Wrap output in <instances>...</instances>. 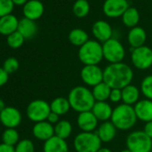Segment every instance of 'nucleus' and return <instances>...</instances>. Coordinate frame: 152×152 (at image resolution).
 <instances>
[{"label":"nucleus","instance_id":"29","mask_svg":"<svg viewBox=\"0 0 152 152\" xmlns=\"http://www.w3.org/2000/svg\"><path fill=\"white\" fill-rule=\"evenodd\" d=\"M55 135L66 140L70 137L73 132V126L68 120H60L57 124L55 125Z\"/></svg>","mask_w":152,"mask_h":152},{"label":"nucleus","instance_id":"42","mask_svg":"<svg viewBox=\"0 0 152 152\" xmlns=\"http://www.w3.org/2000/svg\"><path fill=\"white\" fill-rule=\"evenodd\" d=\"M13 3L14 4V5H24L29 0H12Z\"/></svg>","mask_w":152,"mask_h":152},{"label":"nucleus","instance_id":"20","mask_svg":"<svg viewBox=\"0 0 152 152\" xmlns=\"http://www.w3.org/2000/svg\"><path fill=\"white\" fill-rule=\"evenodd\" d=\"M17 31H19L25 39H30L37 34L38 25L35 20L23 17L19 20Z\"/></svg>","mask_w":152,"mask_h":152},{"label":"nucleus","instance_id":"26","mask_svg":"<svg viewBox=\"0 0 152 152\" xmlns=\"http://www.w3.org/2000/svg\"><path fill=\"white\" fill-rule=\"evenodd\" d=\"M122 20L127 28H134L140 21V12L135 7L129 6L122 16Z\"/></svg>","mask_w":152,"mask_h":152},{"label":"nucleus","instance_id":"24","mask_svg":"<svg viewBox=\"0 0 152 152\" xmlns=\"http://www.w3.org/2000/svg\"><path fill=\"white\" fill-rule=\"evenodd\" d=\"M141 91L133 85H128L122 89V102L128 105H135L140 101Z\"/></svg>","mask_w":152,"mask_h":152},{"label":"nucleus","instance_id":"27","mask_svg":"<svg viewBox=\"0 0 152 152\" xmlns=\"http://www.w3.org/2000/svg\"><path fill=\"white\" fill-rule=\"evenodd\" d=\"M68 39L72 45H73L75 46H79V47H81L87 41L90 40L88 33L85 30L79 28H73L70 31V33L68 35Z\"/></svg>","mask_w":152,"mask_h":152},{"label":"nucleus","instance_id":"22","mask_svg":"<svg viewBox=\"0 0 152 152\" xmlns=\"http://www.w3.org/2000/svg\"><path fill=\"white\" fill-rule=\"evenodd\" d=\"M91 111L99 121L105 122L110 120L113 113V109L107 102H96Z\"/></svg>","mask_w":152,"mask_h":152},{"label":"nucleus","instance_id":"39","mask_svg":"<svg viewBox=\"0 0 152 152\" xmlns=\"http://www.w3.org/2000/svg\"><path fill=\"white\" fill-rule=\"evenodd\" d=\"M59 115H57L56 113H54V112H50L49 113V115H48V117H47V122H49L50 124H52V125H56V124H57L60 120H59Z\"/></svg>","mask_w":152,"mask_h":152},{"label":"nucleus","instance_id":"38","mask_svg":"<svg viewBox=\"0 0 152 152\" xmlns=\"http://www.w3.org/2000/svg\"><path fill=\"white\" fill-rule=\"evenodd\" d=\"M8 78H9V74L3 68H0V86L5 85L6 82L8 81Z\"/></svg>","mask_w":152,"mask_h":152},{"label":"nucleus","instance_id":"4","mask_svg":"<svg viewBox=\"0 0 152 152\" xmlns=\"http://www.w3.org/2000/svg\"><path fill=\"white\" fill-rule=\"evenodd\" d=\"M78 57L84 65H99L104 59L101 43L97 40L87 41L80 47Z\"/></svg>","mask_w":152,"mask_h":152},{"label":"nucleus","instance_id":"14","mask_svg":"<svg viewBox=\"0 0 152 152\" xmlns=\"http://www.w3.org/2000/svg\"><path fill=\"white\" fill-rule=\"evenodd\" d=\"M76 122L82 132H94L99 124L98 118L91 110L79 113Z\"/></svg>","mask_w":152,"mask_h":152},{"label":"nucleus","instance_id":"17","mask_svg":"<svg viewBox=\"0 0 152 152\" xmlns=\"http://www.w3.org/2000/svg\"><path fill=\"white\" fill-rule=\"evenodd\" d=\"M137 118L145 123L152 121V101L149 99L141 100L134 105Z\"/></svg>","mask_w":152,"mask_h":152},{"label":"nucleus","instance_id":"15","mask_svg":"<svg viewBox=\"0 0 152 152\" xmlns=\"http://www.w3.org/2000/svg\"><path fill=\"white\" fill-rule=\"evenodd\" d=\"M44 4L39 0H29L22 6V13L25 18L32 20H39L44 13Z\"/></svg>","mask_w":152,"mask_h":152},{"label":"nucleus","instance_id":"2","mask_svg":"<svg viewBox=\"0 0 152 152\" xmlns=\"http://www.w3.org/2000/svg\"><path fill=\"white\" fill-rule=\"evenodd\" d=\"M67 99L70 102L71 109L78 113L91 110L96 102L91 90L82 86L72 88Z\"/></svg>","mask_w":152,"mask_h":152},{"label":"nucleus","instance_id":"19","mask_svg":"<svg viewBox=\"0 0 152 152\" xmlns=\"http://www.w3.org/2000/svg\"><path fill=\"white\" fill-rule=\"evenodd\" d=\"M117 129L114 126V124L111 121H105L102 122L101 125L98 127V130L96 134H98L99 138L102 142H112L116 135Z\"/></svg>","mask_w":152,"mask_h":152},{"label":"nucleus","instance_id":"33","mask_svg":"<svg viewBox=\"0 0 152 152\" xmlns=\"http://www.w3.org/2000/svg\"><path fill=\"white\" fill-rule=\"evenodd\" d=\"M141 92L146 99L152 101V75L145 77L141 83Z\"/></svg>","mask_w":152,"mask_h":152},{"label":"nucleus","instance_id":"34","mask_svg":"<svg viewBox=\"0 0 152 152\" xmlns=\"http://www.w3.org/2000/svg\"><path fill=\"white\" fill-rule=\"evenodd\" d=\"M3 69L8 73V74H12L13 72H15L18 69H19V61L16 58L14 57H9L7 58L4 64H3Z\"/></svg>","mask_w":152,"mask_h":152},{"label":"nucleus","instance_id":"30","mask_svg":"<svg viewBox=\"0 0 152 152\" xmlns=\"http://www.w3.org/2000/svg\"><path fill=\"white\" fill-rule=\"evenodd\" d=\"M90 11V5L88 0H76L73 5V12L78 18L86 17Z\"/></svg>","mask_w":152,"mask_h":152},{"label":"nucleus","instance_id":"28","mask_svg":"<svg viewBox=\"0 0 152 152\" xmlns=\"http://www.w3.org/2000/svg\"><path fill=\"white\" fill-rule=\"evenodd\" d=\"M50 109L52 112L56 113L59 116H62L66 114L70 110L71 105L67 98L57 97L54 99L50 103Z\"/></svg>","mask_w":152,"mask_h":152},{"label":"nucleus","instance_id":"8","mask_svg":"<svg viewBox=\"0 0 152 152\" xmlns=\"http://www.w3.org/2000/svg\"><path fill=\"white\" fill-rule=\"evenodd\" d=\"M50 112V104L44 100L32 101L27 107V116L35 123L47 120Z\"/></svg>","mask_w":152,"mask_h":152},{"label":"nucleus","instance_id":"3","mask_svg":"<svg viewBox=\"0 0 152 152\" xmlns=\"http://www.w3.org/2000/svg\"><path fill=\"white\" fill-rule=\"evenodd\" d=\"M137 119L134 108L132 105L122 103L113 109L110 121L117 130L127 131L135 126Z\"/></svg>","mask_w":152,"mask_h":152},{"label":"nucleus","instance_id":"7","mask_svg":"<svg viewBox=\"0 0 152 152\" xmlns=\"http://www.w3.org/2000/svg\"><path fill=\"white\" fill-rule=\"evenodd\" d=\"M103 57L110 63L122 62L125 57V49L116 38H110L102 44Z\"/></svg>","mask_w":152,"mask_h":152},{"label":"nucleus","instance_id":"9","mask_svg":"<svg viewBox=\"0 0 152 152\" xmlns=\"http://www.w3.org/2000/svg\"><path fill=\"white\" fill-rule=\"evenodd\" d=\"M131 60L133 65L141 70L148 69L152 66V50L147 45L134 48L132 51Z\"/></svg>","mask_w":152,"mask_h":152},{"label":"nucleus","instance_id":"44","mask_svg":"<svg viewBox=\"0 0 152 152\" xmlns=\"http://www.w3.org/2000/svg\"><path fill=\"white\" fill-rule=\"evenodd\" d=\"M5 108V105H4V102L2 99H0V112Z\"/></svg>","mask_w":152,"mask_h":152},{"label":"nucleus","instance_id":"10","mask_svg":"<svg viewBox=\"0 0 152 152\" xmlns=\"http://www.w3.org/2000/svg\"><path fill=\"white\" fill-rule=\"evenodd\" d=\"M82 82L89 86H95L103 82L104 72L99 65H84L81 70Z\"/></svg>","mask_w":152,"mask_h":152},{"label":"nucleus","instance_id":"25","mask_svg":"<svg viewBox=\"0 0 152 152\" xmlns=\"http://www.w3.org/2000/svg\"><path fill=\"white\" fill-rule=\"evenodd\" d=\"M112 88L104 81L92 87V94L96 102H107L109 100Z\"/></svg>","mask_w":152,"mask_h":152},{"label":"nucleus","instance_id":"13","mask_svg":"<svg viewBox=\"0 0 152 152\" xmlns=\"http://www.w3.org/2000/svg\"><path fill=\"white\" fill-rule=\"evenodd\" d=\"M91 32L97 41L100 43H104L108 39L112 38L113 36V29L111 25L106 21L99 20H97L91 28Z\"/></svg>","mask_w":152,"mask_h":152},{"label":"nucleus","instance_id":"21","mask_svg":"<svg viewBox=\"0 0 152 152\" xmlns=\"http://www.w3.org/2000/svg\"><path fill=\"white\" fill-rule=\"evenodd\" d=\"M19 20L13 14H7L0 18V34L9 36L18 28Z\"/></svg>","mask_w":152,"mask_h":152},{"label":"nucleus","instance_id":"31","mask_svg":"<svg viewBox=\"0 0 152 152\" xmlns=\"http://www.w3.org/2000/svg\"><path fill=\"white\" fill-rule=\"evenodd\" d=\"M3 143L13 146L18 143L19 141V134L14 128H7L2 135Z\"/></svg>","mask_w":152,"mask_h":152},{"label":"nucleus","instance_id":"6","mask_svg":"<svg viewBox=\"0 0 152 152\" xmlns=\"http://www.w3.org/2000/svg\"><path fill=\"white\" fill-rule=\"evenodd\" d=\"M125 143L126 148L132 152H152V139L141 130L132 132Z\"/></svg>","mask_w":152,"mask_h":152},{"label":"nucleus","instance_id":"36","mask_svg":"<svg viewBox=\"0 0 152 152\" xmlns=\"http://www.w3.org/2000/svg\"><path fill=\"white\" fill-rule=\"evenodd\" d=\"M14 7L12 0H0V18L11 14Z\"/></svg>","mask_w":152,"mask_h":152},{"label":"nucleus","instance_id":"45","mask_svg":"<svg viewBox=\"0 0 152 152\" xmlns=\"http://www.w3.org/2000/svg\"><path fill=\"white\" fill-rule=\"evenodd\" d=\"M120 152H132V151H129V150H128V149L126 148L125 150H123V151H121Z\"/></svg>","mask_w":152,"mask_h":152},{"label":"nucleus","instance_id":"18","mask_svg":"<svg viewBox=\"0 0 152 152\" xmlns=\"http://www.w3.org/2000/svg\"><path fill=\"white\" fill-rule=\"evenodd\" d=\"M147 39V33L142 27L136 26L132 28L127 36V41L133 49L141 47L145 45V42Z\"/></svg>","mask_w":152,"mask_h":152},{"label":"nucleus","instance_id":"23","mask_svg":"<svg viewBox=\"0 0 152 152\" xmlns=\"http://www.w3.org/2000/svg\"><path fill=\"white\" fill-rule=\"evenodd\" d=\"M44 152H69V146L65 140L56 135L45 142Z\"/></svg>","mask_w":152,"mask_h":152},{"label":"nucleus","instance_id":"40","mask_svg":"<svg viewBox=\"0 0 152 152\" xmlns=\"http://www.w3.org/2000/svg\"><path fill=\"white\" fill-rule=\"evenodd\" d=\"M143 132L152 139V121H150V122H147L144 126V130Z\"/></svg>","mask_w":152,"mask_h":152},{"label":"nucleus","instance_id":"37","mask_svg":"<svg viewBox=\"0 0 152 152\" xmlns=\"http://www.w3.org/2000/svg\"><path fill=\"white\" fill-rule=\"evenodd\" d=\"M109 101L113 103H118L122 101V89H112Z\"/></svg>","mask_w":152,"mask_h":152},{"label":"nucleus","instance_id":"43","mask_svg":"<svg viewBox=\"0 0 152 152\" xmlns=\"http://www.w3.org/2000/svg\"><path fill=\"white\" fill-rule=\"evenodd\" d=\"M98 152H113L111 150H109V149H108V148H100L99 151H98Z\"/></svg>","mask_w":152,"mask_h":152},{"label":"nucleus","instance_id":"16","mask_svg":"<svg viewBox=\"0 0 152 152\" xmlns=\"http://www.w3.org/2000/svg\"><path fill=\"white\" fill-rule=\"evenodd\" d=\"M32 133L35 138L46 142L55 135V127L52 124L45 120L36 123L33 126Z\"/></svg>","mask_w":152,"mask_h":152},{"label":"nucleus","instance_id":"1","mask_svg":"<svg viewBox=\"0 0 152 152\" xmlns=\"http://www.w3.org/2000/svg\"><path fill=\"white\" fill-rule=\"evenodd\" d=\"M103 81L112 89H123L128 85H131L133 79V71L132 68L123 61L110 63L103 69Z\"/></svg>","mask_w":152,"mask_h":152},{"label":"nucleus","instance_id":"12","mask_svg":"<svg viewBox=\"0 0 152 152\" xmlns=\"http://www.w3.org/2000/svg\"><path fill=\"white\" fill-rule=\"evenodd\" d=\"M22 115L13 107H5L0 112V122L7 128H15L21 124Z\"/></svg>","mask_w":152,"mask_h":152},{"label":"nucleus","instance_id":"41","mask_svg":"<svg viewBox=\"0 0 152 152\" xmlns=\"http://www.w3.org/2000/svg\"><path fill=\"white\" fill-rule=\"evenodd\" d=\"M0 152H15V149L13 148V146L1 143L0 144Z\"/></svg>","mask_w":152,"mask_h":152},{"label":"nucleus","instance_id":"11","mask_svg":"<svg viewBox=\"0 0 152 152\" xmlns=\"http://www.w3.org/2000/svg\"><path fill=\"white\" fill-rule=\"evenodd\" d=\"M127 0H105L103 4V12L108 18L122 17L129 7Z\"/></svg>","mask_w":152,"mask_h":152},{"label":"nucleus","instance_id":"35","mask_svg":"<svg viewBox=\"0 0 152 152\" xmlns=\"http://www.w3.org/2000/svg\"><path fill=\"white\" fill-rule=\"evenodd\" d=\"M14 149L15 152H34V145L31 141L26 139L19 142Z\"/></svg>","mask_w":152,"mask_h":152},{"label":"nucleus","instance_id":"32","mask_svg":"<svg viewBox=\"0 0 152 152\" xmlns=\"http://www.w3.org/2000/svg\"><path fill=\"white\" fill-rule=\"evenodd\" d=\"M24 40H25V38L23 37V36L17 30L15 32L10 34L9 36H7V38H6L7 45L13 49L20 48L23 45Z\"/></svg>","mask_w":152,"mask_h":152},{"label":"nucleus","instance_id":"5","mask_svg":"<svg viewBox=\"0 0 152 152\" xmlns=\"http://www.w3.org/2000/svg\"><path fill=\"white\" fill-rule=\"evenodd\" d=\"M101 143L96 132H81L73 139V148L76 152H98Z\"/></svg>","mask_w":152,"mask_h":152}]
</instances>
